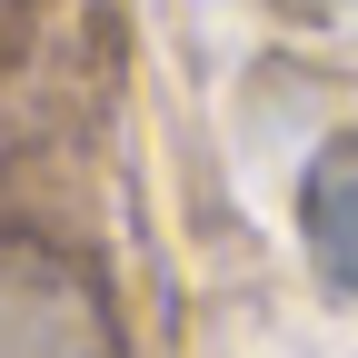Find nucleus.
Segmentation results:
<instances>
[{
    "instance_id": "nucleus-1",
    "label": "nucleus",
    "mask_w": 358,
    "mask_h": 358,
    "mask_svg": "<svg viewBox=\"0 0 358 358\" xmlns=\"http://www.w3.org/2000/svg\"><path fill=\"white\" fill-rule=\"evenodd\" d=\"M0 358H110V319L80 268L0 249Z\"/></svg>"
},
{
    "instance_id": "nucleus-2",
    "label": "nucleus",
    "mask_w": 358,
    "mask_h": 358,
    "mask_svg": "<svg viewBox=\"0 0 358 358\" xmlns=\"http://www.w3.org/2000/svg\"><path fill=\"white\" fill-rule=\"evenodd\" d=\"M299 219H308V249L338 289H358V129L329 140L308 159V189H299Z\"/></svg>"
}]
</instances>
